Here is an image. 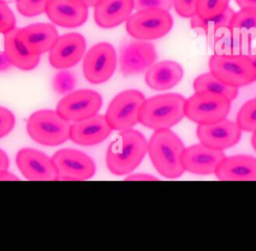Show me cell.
Masks as SVG:
<instances>
[{
  "label": "cell",
  "mask_w": 256,
  "mask_h": 251,
  "mask_svg": "<svg viewBox=\"0 0 256 251\" xmlns=\"http://www.w3.org/2000/svg\"><path fill=\"white\" fill-rule=\"evenodd\" d=\"M147 140L139 131L122 130L111 142L106 153V165L114 175H124L135 170L147 153Z\"/></svg>",
  "instance_id": "6da1fadb"
},
{
  "label": "cell",
  "mask_w": 256,
  "mask_h": 251,
  "mask_svg": "<svg viewBox=\"0 0 256 251\" xmlns=\"http://www.w3.org/2000/svg\"><path fill=\"white\" fill-rule=\"evenodd\" d=\"M185 146L170 129L155 130L147 144V152L154 168L168 179H176L185 172L181 155Z\"/></svg>",
  "instance_id": "7a4b0ae2"
},
{
  "label": "cell",
  "mask_w": 256,
  "mask_h": 251,
  "mask_svg": "<svg viewBox=\"0 0 256 251\" xmlns=\"http://www.w3.org/2000/svg\"><path fill=\"white\" fill-rule=\"evenodd\" d=\"M186 98L164 93L145 99L139 110V123L153 130L170 129L185 117Z\"/></svg>",
  "instance_id": "3957f363"
},
{
  "label": "cell",
  "mask_w": 256,
  "mask_h": 251,
  "mask_svg": "<svg viewBox=\"0 0 256 251\" xmlns=\"http://www.w3.org/2000/svg\"><path fill=\"white\" fill-rule=\"evenodd\" d=\"M70 121L54 110H38L27 120V132L37 143L45 146L61 145L70 139Z\"/></svg>",
  "instance_id": "277c9868"
},
{
  "label": "cell",
  "mask_w": 256,
  "mask_h": 251,
  "mask_svg": "<svg viewBox=\"0 0 256 251\" xmlns=\"http://www.w3.org/2000/svg\"><path fill=\"white\" fill-rule=\"evenodd\" d=\"M209 72L232 87H243L256 81V67L248 55L213 54L208 62Z\"/></svg>",
  "instance_id": "5b68a950"
},
{
  "label": "cell",
  "mask_w": 256,
  "mask_h": 251,
  "mask_svg": "<svg viewBox=\"0 0 256 251\" xmlns=\"http://www.w3.org/2000/svg\"><path fill=\"white\" fill-rule=\"evenodd\" d=\"M231 101L223 94L197 91L185 103V116L194 123L211 124L221 121L230 112Z\"/></svg>",
  "instance_id": "8992f818"
},
{
  "label": "cell",
  "mask_w": 256,
  "mask_h": 251,
  "mask_svg": "<svg viewBox=\"0 0 256 251\" xmlns=\"http://www.w3.org/2000/svg\"><path fill=\"white\" fill-rule=\"evenodd\" d=\"M173 27V18L163 9H144L131 14L126 21V31L137 40H154L165 36Z\"/></svg>",
  "instance_id": "52a82bcc"
},
{
  "label": "cell",
  "mask_w": 256,
  "mask_h": 251,
  "mask_svg": "<svg viewBox=\"0 0 256 251\" xmlns=\"http://www.w3.org/2000/svg\"><path fill=\"white\" fill-rule=\"evenodd\" d=\"M145 99L143 93L135 89L118 93L111 100L105 113L112 130H126L139 123V110Z\"/></svg>",
  "instance_id": "ba28073f"
},
{
  "label": "cell",
  "mask_w": 256,
  "mask_h": 251,
  "mask_svg": "<svg viewBox=\"0 0 256 251\" xmlns=\"http://www.w3.org/2000/svg\"><path fill=\"white\" fill-rule=\"evenodd\" d=\"M117 55L114 47L108 42H100L92 46L83 60V73L92 84L108 81L115 72Z\"/></svg>",
  "instance_id": "9c48e42d"
},
{
  "label": "cell",
  "mask_w": 256,
  "mask_h": 251,
  "mask_svg": "<svg viewBox=\"0 0 256 251\" xmlns=\"http://www.w3.org/2000/svg\"><path fill=\"white\" fill-rule=\"evenodd\" d=\"M102 106L101 95L91 89L70 92L57 104L56 111L64 119L75 122L92 117Z\"/></svg>",
  "instance_id": "30bf717a"
},
{
  "label": "cell",
  "mask_w": 256,
  "mask_h": 251,
  "mask_svg": "<svg viewBox=\"0 0 256 251\" xmlns=\"http://www.w3.org/2000/svg\"><path fill=\"white\" fill-rule=\"evenodd\" d=\"M52 160L58 171V180H87L96 172L93 159L80 150L60 149L54 153Z\"/></svg>",
  "instance_id": "8fae6325"
},
{
  "label": "cell",
  "mask_w": 256,
  "mask_h": 251,
  "mask_svg": "<svg viewBox=\"0 0 256 251\" xmlns=\"http://www.w3.org/2000/svg\"><path fill=\"white\" fill-rule=\"evenodd\" d=\"M157 60L155 46L144 40L123 43L119 53V67L124 76L147 71Z\"/></svg>",
  "instance_id": "7c38bea8"
},
{
  "label": "cell",
  "mask_w": 256,
  "mask_h": 251,
  "mask_svg": "<svg viewBox=\"0 0 256 251\" xmlns=\"http://www.w3.org/2000/svg\"><path fill=\"white\" fill-rule=\"evenodd\" d=\"M196 134L203 145L223 151L239 142L242 130L235 121L225 118L211 124H199Z\"/></svg>",
  "instance_id": "4fadbf2b"
},
{
  "label": "cell",
  "mask_w": 256,
  "mask_h": 251,
  "mask_svg": "<svg viewBox=\"0 0 256 251\" xmlns=\"http://www.w3.org/2000/svg\"><path fill=\"white\" fill-rule=\"evenodd\" d=\"M16 164L22 175L28 180H58V171L52 158L37 149H21L16 155Z\"/></svg>",
  "instance_id": "5bb4252c"
},
{
  "label": "cell",
  "mask_w": 256,
  "mask_h": 251,
  "mask_svg": "<svg viewBox=\"0 0 256 251\" xmlns=\"http://www.w3.org/2000/svg\"><path fill=\"white\" fill-rule=\"evenodd\" d=\"M86 50L85 38L76 32L59 36L49 51V62L57 69H67L75 66L84 56Z\"/></svg>",
  "instance_id": "9a60e30c"
},
{
  "label": "cell",
  "mask_w": 256,
  "mask_h": 251,
  "mask_svg": "<svg viewBox=\"0 0 256 251\" xmlns=\"http://www.w3.org/2000/svg\"><path fill=\"white\" fill-rule=\"evenodd\" d=\"M226 157L221 150L211 149L202 143L185 147L181 155V163L185 171L199 175L213 174L218 164Z\"/></svg>",
  "instance_id": "2e32d148"
},
{
  "label": "cell",
  "mask_w": 256,
  "mask_h": 251,
  "mask_svg": "<svg viewBox=\"0 0 256 251\" xmlns=\"http://www.w3.org/2000/svg\"><path fill=\"white\" fill-rule=\"evenodd\" d=\"M45 13L55 25L75 28L86 22L88 6L81 0H49Z\"/></svg>",
  "instance_id": "e0dca14e"
},
{
  "label": "cell",
  "mask_w": 256,
  "mask_h": 251,
  "mask_svg": "<svg viewBox=\"0 0 256 251\" xmlns=\"http://www.w3.org/2000/svg\"><path fill=\"white\" fill-rule=\"evenodd\" d=\"M58 37V31L51 23H34L17 29V38L33 55L50 51Z\"/></svg>",
  "instance_id": "ac0fdd59"
},
{
  "label": "cell",
  "mask_w": 256,
  "mask_h": 251,
  "mask_svg": "<svg viewBox=\"0 0 256 251\" xmlns=\"http://www.w3.org/2000/svg\"><path fill=\"white\" fill-rule=\"evenodd\" d=\"M112 132L105 115L96 114L71 124L70 139L82 146H92L103 142Z\"/></svg>",
  "instance_id": "d6986e66"
},
{
  "label": "cell",
  "mask_w": 256,
  "mask_h": 251,
  "mask_svg": "<svg viewBox=\"0 0 256 251\" xmlns=\"http://www.w3.org/2000/svg\"><path fill=\"white\" fill-rule=\"evenodd\" d=\"M214 174L221 181H256V158L243 154L225 157Z\"/></svg>",
  "instance_id": "ffe728a7"
},
{
  "label": "cell",
  "mask_w": 256,
  "mask_h": 251,
  "mask_svg": "<svg viewBox=\"0 0 256 251\" xmlns=\"http://www.w3.org/2000/svg\"><path fill=\"white\" fill-rule=\"evenodd\" d=\"M134 9L133 0H99L94 6V20L103 29L126 22Z\"/></svg>",
  "instance_id": "44dd1931"
},
{
  "label": "cell",
  "mask_w": 256,
  "mask_h": 251,
  "mask_svg": "<svg viewBox=\"0 0 256 251\" xmlns=\"http://www.w3.org/2000/svg\"><path fill=\"white\" fill-rule=\"evenodd\" d=\"M183 78L182 66L172 60L154 63L145 74V82L153 90L165 91L175 87Z\"/></svg>",
  "instance_id": "7402d4cb"
},
{
  "label": "cell",
  "mask_w": 256,
  "mask_h": 251,
  "mask_svg": "<svg viewBox=\"0 0 256 251\" xmlns=\"http://www.w3.org/2000/svg\"><path fill=\"white\" fill-rule=\"evenodd\" d=\"M253 39L228 27L212 37L214 54L248 55L252 50Z\"/></svg>",
  "instance_id": "603a6c76"
},
{
  "label": "cell",
  "mask_w": 256,
  "mask_h": 251,
  "mask_svg": "<svg viewBox=\"0 0 256 251\" xmlns=\"http://www.w3.org/2000/svg\"><path fill=\"white\" fill-rule=\"evenodd\" d=\"M17 29L4 34V54L12 64L21 70H32L37 67L40 55H33L28 52L25 46L17 38Z\"/></svg>",
  "instance_id": "cb8c5ba5"
},
{
  "label": "cell",
  "mask_w": 256,
  "mask_h": 251,
  "mask_svg": "<svg viewBox=\"0 0 256 251\" xmlns=\"http://www.w3.org/2000/svg\"><path fill=\"white\" fill-rule=\"evenodd\" d=\"M234 13L235 11L232 8L228 7L223 13L212 18L202 19L195 14L190 18V24L192 29L200 31L203 34H206L207 36L212 38L217 33L230 26Z\"/></svg>",
  "instance_id": "d4e9b609"
},
{
  "label": "cell",
  "mask_w": 256,
  "mask_h": 251,
  "mask_svg": "<svg viewBox=\"0 0 256 251\" xmlns=\"http://www.w3.org/2000/svg\"><path fill=\"white\" fill-rule=\"evenodd\" d=\"M193 88L197 91H211L225 95L230 101L234 100L238 96V88L229 86L216 78L210 72L200 74L194 79Z\"/></svg>",
  "instance_id": "484cf974"
},
{
  "label": "cell",
  "mask_w": 256,
  "mask_h": 251,
  "mask_svg": "<svg viewBox=\"0 0 256 251\" xmlns=\"http://www.w3.org/2000/svg\"><path fill=\"white\" fill-rule=\"evenodd\" d=\"M229 27L254 40L256 38V8L244 7L235 12Z\"/></svg>",
  "instance_id": "4316f807"
},
{
  "label": "cell",
  "mask_w": 256,
  "mask_h": 251,
  "mask_svg": "<svg viewBox=\"0 0 256 251\" xmlns=\"http://www.w3.org/2000/svg\"><path fill=\"white\" fill-rule=\"evenodd\" d=\"M236 123L242 131H256V97L246 101L239 109Z\"/></svg>",
  "instance_id": "83f0119b"
},
{
  "label": "cell",
  "mask_w": 256,
  "mask_h": 251,
  "mask_svg": "<svg viewBox=\"0 0 256 251\" xmlns=\"http://www.w3.org/2000/svg\"><path fill=\"white\" fill-rule=\"evenodd\" d=\"M230 0H197L196 15L202 19L220 15L229 7Z\"/></svg>",
  "instance_id": "f1b7e54d"
},
{
  "label": "cell",
  "mask_w": 256,
  "mask_h": 251,
  "mask_svg": "<svg viewBox=\"0 0 256 251\" xmlns=\"http://www.w3.org/2000/svg\"><path fill=\"white\" fill-rule=\"evenodd\" d=\"M49 0H16L18 12L26 17H33L45 12Z\"/></svg>",
  "instance_id": "f546056e"
},
{
  "label": "cell",
  "mask_w": 256,
  "mask_h": 251,
  "mask_svg": "<svg viewBox=\"0 0 256 251\" xmlns=\"http://www.w3.org/2000/svg\"><path fill=\"white\" fill-rule=\"evenodd\" d=\"M74 86H75V77L72 73L68 71L59 72L53 80V87L55 91H57L60 94L68 93L74 88Z\"/></svg>",
  "instance_id": "4dcf8cb0"
},
{
  "label": "cell",
  "mask_w": 256,
  "mask_h": 251,
  "mask_svg": "<svg viewBox=\"0 0 256 251\" xmlns=\"http://www.w3.org/2000/svg\"><path fill=\"white\" fill-rule=\"evenodd\" d=\"M16 28V19L13 11L5 3L0 1V33L5 34Z\"/></svg>",
  "instance_id": "1f68e13d"
},
{
  "label": "cell",
  "mask_w": 256,
  "mask_h": 251,
  "mask_svg": "<svg viewBox=\"0 0 256 251\" xmlns=\"http://www.w3.org/2000/svg\"><path fill=\"white\" fill-rule=\"evenodd\" d=\"M15 121L14 114L9 109L0 106V139L13 130Z\"/></svg>",
  "instance_id": "d6a6232c"
},
{
  "label": "cell",
  "mask_w": 256,
  "mask_h": 251,
  "mask_svg": "<svg viewBox=\"0 0 256 251\" xmlns=\"http://www.w3.org/2000/svg\"><path fill=\"white\" fill-rule=\"evenodd\" d=\"M134 9L144 10V9H163L169 11L172 6V0H133Z\"/></svg>",
  "instance_id": "836d02e7"
},
{
  "label": "cell",
  "mask_w": 256,
  "mask_h": 251,
  "mask_svg": "<svg viewBox=\"0 0 256 251\" xmlns=\"http://www.w3.org/2000/svg\"><path fill=\"white\" fill-rule=\"evenodd\" d=\"M176 13L183 18H191L196 14L197 0H172Z\"/></svg>",
  "instance_id": "e575fe53"
},
{
  "label": "cell",
  "mask_w": 256,
  "mask_h": 251,
  "mask_svg": "<svg viewBox=\"0 0 256 251\" xmlns=\"http://www.w3.org/2000/svg\"><path fill=\"white\" fill-rule=\"evenodd\" d=\"M158 181L159 179L153 175L150 174H145V173H137V174H132L126 177L125 181Z\"/></svg>",
  "instance_id": "d590c367"
},
{
  "label": "cell",
  "mask_w": 256,
  "mask_h": 251,
  "mask_svg": "<svg viewBox=\"0 0 256 251\" xmlns=\"http://www.w3.org/2000/svg\"><path fill=\"white\" fill-rule=\"evenodd\" d=\"M20 180L16 175L9 172L8 169L0 170V181H15Z\"/></svg>",
  "instance_id": "8d00e7d4"
},
{
  "label": "cell",
  "mask_w": 256,
  "mask_h": 251,
  "mask_svg": "<svg viewBox=\"0 0 256 251\" xmlns=\"http://www.w3.org/2000/svg\"><path fill=\"white\" fill-rule=\"evenodd\" d=\"M11 66L12 64L9 62V60L5 56L4 52H0V72L8 70Z\"/></svg>",
  "instance_id": "74e56055"
},
{
  "label": "cell",
  "mask_w": 256,
  "mask_h": 251,
  "mask_svg": "<svg viewBox=\"0 0 256 251\" xmlns=\"http://www.w3.org/2000/svg\"><path fill=\"white\" fill-rule=\"evenodd\" d=\"M9 168V158L7 154L0 149V170H6Z\"/></svg>",
  "instance_id": "f35d334b"
},
{
  "label": "cell",
  "mask_w": 256,
  "mask_h": 251,
  "mask_svg": "<svg viewBox=\"0 0 256 251\" xmlns=\"http://www.w3.org/2000/svg\"><path fill=\"white\" fill-rule=\"evenodd\" d=\"M237 5L240 8L244 7H255L256 8V0H235Z\"/></svg>",
  "instance_id": "ab89813d"
},
{
  "label": "cell",
  "mask_w": 256,
  "mask_h": 251,
  "mask_svg": "<svg viewBox=\"0 0 256 251\" xmlns=\"http://www.w3.org/2000/svg\"><path fill=\"white\" fill-rule=\"evenodd\" d=\"M248 56L250 57V59L252 60L254 66L256 67V48H252L251 52L248 54Z\"/></svg>",
  "instance_id": "60d3db41"
},
{
  "label": "cell",
  "mask_w": 256,
  "mask_h": 251,
  "mask_svg": "<svg viewBox=\"0 0 256 251\" xmlns=\"http://www.w3.org/2000/svg\"><path fill=\"white\" fill-rule=\"evenodd\" d=\"M81 1H83L88 7H94L99 0H81Z\"/></svg>",
  "instance_id": "b9f144b4"
},
{
  "label": "cell",
  "mask_w": 256,
  "mask_h": 251,
  "mask_svg": "<svg viewBox=\"0 0 256 251\" xmlns=\"http://www.w3.org/2000/svg\"><path fill=\"white\" fill-rule=\"evenodd\" d=\"M251 144H252L254 150L256 151V131H254L253 134H252V137H251Z\"/></svg>",
  "instance_id": "7bdbcfd3"
},
{
  "label": "cell",
  "mask_w": 256,
  "mask_h": 251,
  "mask_svg": "<svg viewBox=\"0 0 256 251\" xmlns=\"http://www.w3.org/2000/svg\"><path fill=\"white\" fill-rule=\"evenodd\" d=\"M0 1H2V2H5V3H7V2H10V1H13V0H0Z\"/></svg>",
  "instance_id": "ee69618b"
}]
</instances>
